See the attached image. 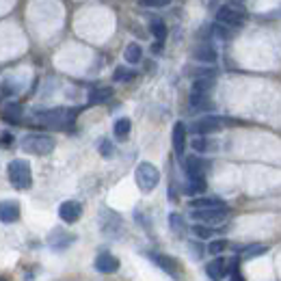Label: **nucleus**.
Returning <instances> with one entry per match:
<instances>
[{"label": "nucleus", "mask_w": 281, "mask_h": 281, "mask_svg": "<svg viewBox=\"0 0 281 281\" xmlns=\"http://www.w3.org/2000/svg\"><path fill=\"white\" fill-rule=\"evenodd\" d=\"M124 59H126V63H130V65L141 63V59H143V48L139 44H128L126 50H124Z\"/></svg>", "instance_id": "aec40b11"}, {"label": "nucleus", "mask_w": 281, "mask_h": 281, "mask_svg": "<svg viewBox=\"0 0 281 281\" xmlns=\"http://www.w3.org/2000/svg\"><path fill=\"white\" fill-rule=\"evenodd\" d=\"M149 30H151V35L156 37V42H165V39H167V24L163 20H154V22H151Z\"/></svg>", "instance_id": "a878e982"}, {"label": "nucleus", "mask_w": 281, "mask_h": 281, "mask_svg": "<svg viewBox=\"0 0 281 281\" xmlns=\"http://www.w3.org/2000/svg\"><path fill=\"white\" fill-rule=\"evenodd\" d=\"M229 247V243L225 238H219V240H212L210 245H208V253L214 255V258H221V253H225V249Z\"/></svg>", "instance_id": "cd10ccee"}, {"label": "nucleus", "mask_w": 281, "mask_h": 281, "mask_svg": "<svg viewBox=\"0 0 281 281\" xmlns=\"http://www.w3.org/2000/svg\"><path fill=\"white\" fill-rule=\"evenodd\" d=\"M20 204L15 199H7L0 202V223H18L20 221Z\"/></svg>", "instance_id": "f8f14e48"}, {"label": "nucleus", "mask_w": 281, "mask_h": 281, "mask_svg": "<svg viewBox=\"0 0 281 281\" xmlns=\"http://www.w3.org/2000/svg\"><path fill=\"white\" fill-rule=\"evenodd\" d=\"M206 188H208L206 178H188V184L184 186V192H186V195H202Z\"/></svg>", "instance_id": "5701e85b"}, {"label": "nucleus", "mask_w": 281, "mask_h": 281, "mask_svg": "<svg viewBox=\"0 0 281 281\" xmlns=\"http://www.w3.org/2000/svg\"><path fill=\"white\" fill-rule=\"evenodd\" d=\"M231 281H245V277L240 275V270H234L231 272Z\"/></svg>", "instance_id": "4c0bfd02"}, {"label": "nucleus", "mask_w": 281, "mask_h": 281, "mask_svg": "<svg viewBox=\"0 0 281 281\" xmlns=\"http://www.w3.org/2000/svg\"><path fill=\"white\" fill-rule=\"evenodd\" d=\"M171 0H139L141 7H147V9H160V7H167Z\"/></svg>", "instance_id": "473e14b6"}, {"label": "nucleus", "mask_w": 281, "mask_h": 281, "mask_svg": "<svg viewBox=\"0 0 281 281\" xmlns=\"http://www.w3.org/2000/svg\"><path fill=\"white\" fill-rule=\"evenodd\" d=\"M13 143V134L11 132H3L0 134V147H9Z\"/></svg>", "instance_id": "c9c22d12"}, {"label": "nucleus", "mask_w": 281, "mask_h": 281, "mask_svg": "<svg viewBox=\"0 0 281 281\" xmlns=\"http://www.w3.org/2000/svg\"><path fill=\"white\" fill-rule=\"evenodd\" d=\"M98 149H100V154H102L104 158H110L112 154H115V147H112V143H110L108 139H102L100 145H98Z\"/></svg>", "instance_id": "2f4dec72"}, {"label": "nucleus", "mask_w": 281, "mask_h": 281, "mask_svg": "<svg viewBox=\"0 0 281 281\" xmlns=\"http://www.w3.org/2000/svg\"><path fill=\"white\" fill-rule=\"evenodd\" d=\"M0 281H9V279H7L5 275H0Z\"/></svg>", "instance_id": "ea45409f"}, {"label": "nucleus", "mask_w": 281, "mask_h": 281, "mask_svg": "<svg viewBox=\"0 0 281 281\" xmlns=\"http://www.w3.org/2000/svg\"><path fill=\"white\" fill-rule=\"evenodd\" d=\"M225 122L221 117H214V115H206L202 119H197L195 124H192V132L197 136H208V134H214V132H221L223 130Z\"/></svg>", "instance_id": "423d86ee"}, {"label": "nucleus", "mask_w": 281, "mask_h": 281, "mask_svg": "<svg viewBox=\"0 0 281 281\" xmlns=\"http://www.w3.org/2000/svg\"><path fill=\"white\" fill-rule=\"evenodd\" d=\"M7 173H9V182L13 188L28 190L33 186V171H30V165L26 160H22V158L11 160L9 167H7Z\"/></svg>", "instance_id": "f257e3e1"}, {"label": "nucleus", "mask_w": 281, "mask_h": 281, "mask_svg": "<svg viewBox=\"0 0 281 281\" xmlns=\"http://www.w3.org/2000/svg\"><path fill=\"white\" fill-rule=\"evenodd\" d=\"M112 98V89L110 87H98L89 93V104H104Z\"/></svg>", "instance_id": "412c9836"}, {"label": "nucleus", "mask_w": 281, "mask_h": 281, "mask_svg": "<svg viewBox=\"0 0 281 281\" xmlns=\"http://www.w3.org/2000/svg\"><path fill=\"white\" fill-rule=\"evenodd\" d=\"M56 145V141L50 134H42V132H30L22 139V149L26 154H35V156H48L52 154V149Z\"/></svg>", "instance_id": "f03ea898"}, {"label": "nucleus", "mask_w": 281, "mask_h": 281, "mask_svg": "<svg viewBox=\"0 0 281 281\" xmlns=\"http://www.w3.org/2000/svg\"><path fill=\"white\" fill-rule=\"evenodd\" d=\"M190 147L197 151V154H206V151L212 149V143L208 141V136H195V139L190 141Z\"/></svg>", "instance_id": "bb28decb"}, {"label": "nucleus", "mask_w": 281, "mask_h": 281, "mask_svg": "<svg viewBox=\"0 0 281 281\" xmlns=\"http://www.w3.org/2000/svg\"><path fill=\"white\" fill-rule=\"evenodd\" d=\"M268 249L264 247V245H253V247H249L247 251H245V260H253V258H262L264 253H266Z\"/></svg>", "instance_id": "7c9ffc66"}, {"label": "nucleus", "mask_w": 281, "mask_h": 281, "mask_svg": "<svg viewBox=\"0 0 281 281\" xmlns=\"http://www.w3.org/2000/svg\"><path fill=\"white\" fill-rule=\"evenodd\" d=\"M192 59H195L197 63H214L216 61V50L212 46L202 44V46H197L195 50H192Z\"/></svg>", "instance_id": "f3484780"}, {"label": "nucleus", "mask_w": 281, "mask_h": 281, "mask_svg": "<svg viewBox=\"0 0 281 281\" xmlns=\"http://www.w3.org/2000/svg\"><path fill=\"white\" fill-rule=\"evenodd\" d=\"M59 216H61V221L63 223H76L80 216H83V206H80L78 202H74V199H69V202H63L59 206Z\"/></svg>", "instance_id": "9d476101"}, {"label": "nucleus", "mask_w": 281, "mask_h": 281, "mask_svg": "<svg viewBox=\"0 0 281 281\" xmlns=\"http://www.w3.org/2000/svg\"><path fill=\"white\" fill-rule=\"evenodd\" d=\"M74 243H76V236L65 229H52L50 236H48V247H50L52 251H63V249L71 247Z\"/></svg>", "instance_id": "6e6552de"}, {"label": "nucleus", "mask_w": 281, "mask_h": 281, "mask_svg": "<svg viewBox=\"0 0 281 281\" xmlns=\"http://www.w3.org/2000/svg\"><path fill=\"white\" fill-rule=\"evenodd\" d=\"M76 117V110H67V108H52V110H46L39 115V122L44 126H50V128H65L71 126Z\"/></svg>", "instance_id": "20e7f679"}, {"label": "nucleus", "mask_w": 281, "mask_h": 281, "mask_svg": "<svg viewBox=\"0 0 281 281\" xmlns=\"http://www.w3.org/2000/svg\"><path fill=\"white\" fill-rule=\"evenodd\" d=\"M229 210L227 208H221V210H192L190 216L195 219L197 223H204V225H221L227 219Z\"/></svg>", "instance_id": "0eeeda50"}, {"label": "nucleus", "mask_w": 281, "mask_h": 281, "mask_svg": "<svg viewBox=\"0 0 281 281\" xmlns=\"http://www.w3.org/2000/svg\"><path fill=\"white\" fill-rule=\"evenodd\" d=\"M190 251H192V258H202L204 255V247H199V245H195V243H190Z\"/></svg>", "instance_id": "e433bc0d"}, {"label": "nucleus", "mask_w": 281, "mask_h": 281, "mask_svg": "<svg viewBox=\"0 0 281 281\" xmlns=\"http://www.w3.org/2000/svg\"><path fill=\"white\" fill-rule=\"evenodd\" d=\"M134 180L143 192H151L160 184V171L151 163H139L134 171Z\"/></svg>", "instance_id": "7ed1b4c3"}, {"label": "nucleus", "mask_w": 281, "mask_h": 281, "mask_svg": "<svg viewBox=\"0 0 281 281\" xmlns=\"http://www.w3.org/2000/svg\"><path fill=\"white\" fill-rule=\"evenodd\" d=\"M190 208L192 210H221V208H227V204L219 197H195L190 199Z\"/></svg>", "instance_id": "4468645a"}, {"label": "nucleus", "mask_w": 281, "mask_h": 281, "mask_svg": "<svg viewBox=\"0 0 281 281\" xmlns=\"http://www.w3.org/2000/svg\"><path fill=\"white\" fill-rule=\"evenodd\" d=\"M190 74H195V80H197V78H214V69L197 67V69H190Z\"/></svg>", "instance_id": "72a5a7b5"}, {"label": "nucleus", "mask_w": 281, "mask_h": 281, "mask_svg": "<svg viewBox=\"0 0 281 281\" xmlns=\"http://www.w3.org/2000/svg\"><path fill=\"white\" fill-rule=\"evenodd\" d=\"M247 20V13L243 9H236V7H221L219 11H216V22L223 24V26H229V28H238L243 26Z\"/></svg>", "instance_id": "39448f33"}, {"label": "nucleus", "mask_w": 281, "mask_h": 281, "mask_svg": "<svg viewBox=\"0 0 281 281\" xmlns=\"http://www.w3.org/2000/svg\"><path fill=\"white\" fill-rule=\"evenodd\" d=\"M93 266H95V270H98V272H104V275H112V272L119 270V260L112 253L102 251V253H98V258H95Z\"/></svg>", "instance_id": "1a4fd4ad"}, {"label": "nucleus", "mask_w": 281, "mask_h": 281, "mask_svg": "<svg viewBox=\"0 0 281 281\" xmlns=\"http://www.w3.org/2000/svg\"><path fill=\"white\" fill-rule=\"evenodd\" d=\"M214 87V78H197L192 83V93H208Z\"/></svg>", "instance_id": "c85d7f7f"}, {"label": "nucleus", "mask_w": 281, "mask_h": 281, "mask_svg": "<svg viewBox=\"0 0 281 281\" xmlns=\"http://www.w3.org/2000/svg\"><path fill=\"white\" fill-rule=\"evenodd\" d=\"M130 130H132V122L128 117L117 119L115 126H112V134H115L117 141H126L128 136H130Z\"/></svg>", "instance_id": "a211bd4d"}, {"label": "nucleus", "mask_w": 281, "mask_h": 281, "mask_svg": "<svg viewBox=\"0 0 281 281\" xmlns=\"http://www.w3.org/2000/svg\"><path fill=\"white\" fill-rule=\"evenodd\" d=\"M151 50H154V52H160V50H163V42H156V44H154V48H151Z\"/></svg>", "instance_id": "58836bf2"}, {"label": "nucleus", "mask_w": 281, "mask_h": 281, "mask_svg": "<svg viewBox=\"0 0 281 281\" xmlns=\"http://www.w3.org/2000/svg\"><path fill=\"white\" fill-rule=\"evenodd\" d=\"M190 108L192 110H212L214 104L208 93H190Z\"/></svg>", "instance_id": "6ab92c4d"}, {"label": "nucleus", "mask_w": 281, "mask_h": 281, "mask_svg": "<svg viewBox=\"0 0 281 281\" xmlns=\"http://www.w3.org/2000/svg\"><path fill=\"white\" fill-rule=\"evenodd\" d=\"M171 141H173V151H175V156H178V158H184V149H186V126H184V122H175Z\"/></svg>", "instance_id": "ddd939ff"}, {"label": "nucleus", "mask_w": 281, "mask_h": 281, "mask_svg": "<svg viewBox=\"0 0 281 281\" xmlns=\"http://www.w3.org/2000/svg\"><path fill=\"white\" fill-rule=\"evenodd\" d=\"M190 231H192V236H195L197 240H208V238L214 236V229L210 227V225H204V223H195L190 227Z\"/></svg>", "instance_id": "393cba45"}, {"label": "nucleus", "mask_w": 281, "mask_h": 281, "mask_svg": "<svg viewBox=\"0 0 281 281\" xmlns=\"http://www.w3.org/2000/svg\"><path fill=\"white\" fill-rule=\"evenodd\" d=\"M206 272H208V275H210L214 281H221L223 277L229 275V264L225 262L223 258H214V260L206 266Z\"/></svg>", "instance_id": "dca6fc26"}, {"label": "nucleus", "mask_w": 281, "mask_h": 281, "mask_svg": "<svg viewBox=\"0 0 281 281\" xmlns=\"http://www.w3.org/2000/svg\"><path fill=\"white\" fill-rule=\"evenodd\" d=\"M136 74L132 69H128V67H117L115 69V74H112V80L115 83H126V80H132Z\"/></svg>", "instance_id": "c756f323"}, {"label": "nucleus", "mask_w": 281, "mask_h": 281, "mask_svg": "<svg viewBox=\"0 0 281 281\" xmlns=\"http://www.w3.org/2000/svg\"><path fill=\"white\" fill-rule=\"evenodd\" d=\"M3 119H5V122H9V124H20V119H22V106H20V104H15V102H9L5 106Z\"/></svg>", "instance_id": "4be33fe9"}, {"label": "nucleus", "mask_w": 281, "mask_h": 281, "mask_svg": "<svg viewBox=\"0 0 281 281\" xmlns=\"http://www.w3.org/2000/svg\"><path fill=\"white\" fill-rule=\"evenodd\" d=\"M147 258L156 264V266H160L165 272H169L171 277H178V270H180V266H178V262H175L171 255H167V253H156V251H149L147 253Z\"/></svg>", "instance_id": "9b49d317"}, {"label": "nucleus", "mask_w": 281, "mask_h": 281, "mask_svg": "<svg viewBox=\"0 0 281 281\" xmlns=\"http://www.w3.org/2000/svg\"><path fill=\"white\" fill-rule=\"evenodd\" d=\"M214 35L219 37V39H227L229 30H227V26H223V24H216V26H214Z\"/></svg>", "instance_id": "f704fd0d"}, {"label": "nucleus", "mask_w": 281, "mask_h": 281, "mask_svg": "<svg viewBox=\"0 0 281 281\" xmlns=\"http://www.w3.org/2000/svg\"><path fill=\"white\" fill-rule=\"evenodd\" d=\"M206 169L208 163L197 156H188L186 163H184V171H186L188 178H206Z\"/></svg>", "instance_id": "2eb2a0df"}, {"label": "nucleus", "mask_w": 281, "mask_h": 281, "mask_svg": "<svg viewBox=\"0 0 281 281\" xmlns=\"http://www.w3.org/2000/svg\"><path fill=\"white\" fill-rule=\"evenodd\" d=\"M169 225H171L173 234H178L180 238L186 234V229H188V227H186V221H184L178 212H171V214H169Z\"/></svg>", "instance_id": "b1692460"}]
</instances>
